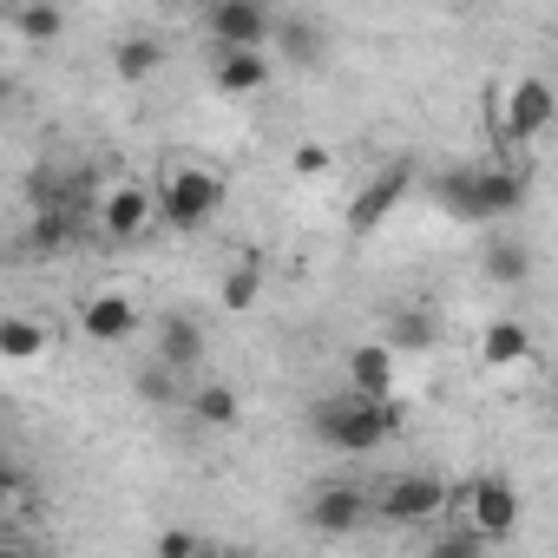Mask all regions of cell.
<instances>
[{"instance_id":"1","label":"cell","mask_w":558,"mask_h":558,"mask_svg":"<svg viewBox=\"0 0 558 558\" xmlns=\"http://www.w3.org/2000/svg\"><path fill=\"white\" fill-rule=\"evenodd\" d=\"M434 204L460 223H493V217H512L525 204V178L519 171H493V165H460L447 178H434Z\"/></svg>"},{"instance_id":"2","label":"cell","mask_w":558,"mask_h":558,"mask_svg":"<svg viewBox=\"0 0 558 558\" xmlns=\"http://www.w3.org/2000/svg\"><path fill=\"white\" fill-rule=\"evenodd\" d=\"M316 434L342 453H375L395 427H401V408L395 401H368V395H342V401H323L316 414Z\"/></svg>"},{"instance_id":"3","label":"cell","mask_w":558,"mask_h":558,"mask_svg":"<svg viewBox=\"0 0 558 558\" xmlns=\"http://www.w3.org/2000/svg\"><path fill=\"white\" fill-rule=\"evenodd\" d=\"M210 210H223V178L204 171V165H178V171L165 178V191H158V217H165L171 230H197Z\"/></svg>"},{"instance_id":"4","label":"cell","mask_w":558,"mask_h":558,"mask_svg":"<svg viewBox=\"0 0 558 558\" xmlns=\"http://www.w3.org/2000/svg\"><path fill=\"white\" fill-rule=\"evenodd\" d=\"M204 34H210L217 53H263L276 40V14L250 8V0H223V8L204 14Z\"/></svg>"},{"instance_id":"5","label":"cell","mask_w":558,"mask_h":558,"mask_svg":"<svg viewBox=\"0 0 558 558\" xmlns=\"http://www.w3.org/2000/svg\"><path fill=\"white\" fill-rule=\"evenodd\" d=\"M440 506H447L440 473H395V480L381 486V499H375V512L395 519V525H427Z\"/></svg>"},{"instance_id":"6","label":"cell","mask_w":558,"mask_h":558,"mask_svg":"<svg viewBox=\"0 0 558 558\" xmlns=\"http://www.w3.org/2000/svg\"><path fill=\"white\" fill-rule=\"evenodd\" d=\"M466 525H473L486 545L512 538V525H519V493H512L499 473H480V480L466 486Z\"/></svg>"},{"instance_id":"7","label":"cell","mask_w":558,"mask_h":558,"mask_svg":"<svg viewBox=\"0 0 558 558\" xmlns=\"http://www.w3.org/2000/svg\"><path fill=\"white\" fill-rule=\"evenodd\" d=\"M408 184H414V178H408L401 165H388V171H381L375 184H362V191H355V204H349V230H355V236L381 230V223H388V210H395V204L408 197Z\"/></svg>"},{"instance_id":"8","label":"cell","mask_w":558,"mask_h":558,"mask_svg":"<svg viewBox=\"0 0 558 558\" xmlns=\"http://www.w3.org/2000/svg\"><path fill=\"white\" fill-rule=\"evenodd\" d=\"M551 112H558V99H551L545 80H512L506 86V132L512 138H538L551 125Z\"/></svg>"},{"instance_id":"9","label":"cell","mask_w":558,"mask_h":558,"mask_svg":"<svg viewBox=\"0 0 558 558\" xmlns=\"http://www.w3.org/2000/svg\"><path fill=\"white\" fill-rule=\"evenodd\" d=\"M204 329H197V316H184V310H171V316H158V368H171V375H191L197 362H204Z\"/></svg>"},{"instance_id":"10","label":"cell","mask_w":558,"mask_h":558,"mask_svg":"<svg viewBox=\"0 0 558 558\" xmlns=\"http://www.w3.org/2000/svg\"><path fill=\"white\" fill-rule=\"evenodd\" d=\"M310 525L329 532V538H349L355 525H368V493H355V486H323V493L310 499Z\"/></svg>"},{"instance_id":"11","label":"cell","mask_w":558,"mask_h":558,"mask_svg":"<svg viewBox=\"0 0 558 558\" xmlns=\"http://www.w3.org/2000/svg\"><path fill=\"white\" fill-rule=\"evenodd\" d=\"M151 217H158V197H151V191H138V184H112V191H106V204H99L106 236H138Z\"/></svg>"},{"instance_id":"12","label":"cell","mask_w":558,"mask_h":558,"mask_svg":"<svg viewBox=\"0 0 558 558\" xmlns=\"http://www.w3.org/2000/svg\"><path fill=\"white\" fill-rule=\"evenodd\" d=\"M210 86H217L223 99H250V93H263V86H269V53H217Z\"/></svg>"},{"instance_id":"13","label":"cell","mask_w":558,"mask_h":558,"mask_svg":"<svg viewBox=\"0 0 558 558\" xmlns=\"http://www.w3.org/2000/svg\"><path fill=\"white\" fill-rule=\"evenodd\" d=\"M395 388V349L388 342H362L349 355V395H368V401H388Z\"/></svg>"},{"instance_id":"14","label":"cell","mask_w":558,"mask_h":558,"mask_svg":"<svg viewBox=\"0 0 558 558\" xmlns=\"http://www.w3.org/2000/svg\"><path fill=\"white\" fill-rule=\"evenodd\" d=\"M80 329H86L93 342H125V336L138 329V310H132V296H119V290H106V296H93V303H86V316H80Z\"/></svg>"},{"instance_id":"15","label":"cell","mask_w":558,"mask_h":558,"mask_svg":"<svg viewBox=\"0 0 558 558\" xmlns=\"http://www.w3.org/2000/svg\"><path fill=\"white\" fill-rule=\"evenodd\" d=\"M480 362H486V368H519V362H532V336H525V323H519V316L486 323V336H480Z\"/></svg>"},{"instance_id":"16","label":"cell","mask_w":558,"mask_h":558,"mask_svg":"<svg viewBox=\"0 0 558 558\" xmlns=\"http://www.w3.org/2000/svg\"><path fill=\"white\" fill-rule=\"evenodd\" d=\"M158 66H165V47H158L151 34H125L119 53H112V73H119V80H151Z\"/></svg>"},{"instance_id":"17","label":"cell","mask_w":558,"mask_h":558,"mask_svg":"<svg viewBox=\"0 0 558 558\" xmlns=\"http://www.w3.org/2000/svg\"><path fill=\"white\" fill-rule=\"evenodd\" d=\"M276 47H283L296 66H316V60H323V47H329V34H323L316 21H303V14H296V21H276Z\"/></svg>"},{"instance_id":"18","label":"cell","mask_w":558,"mask_h":558,"mask_svg":"<svg viewBox=\"0 0 558 558\" xmlns=\"http://www.w3.org/2000/svg\"><path fill=\"white\" fill-rule=\"evenodd\" d=\"M486 276H493V283H525V276H532V250L519 236L486 243Z\"/></svg>"},{"instance_id":"19","label":"cell","mask_w":558,"mask_h":558,"mask_svg":"<svg viewBox=\"0 0 558 558\" xmlns=\"http://www.w3.org/2000/svg\"><path fill=\"white\" fill-rule=\"evenodd\" d=\"M256 296H263V263L250 256V263H236V269L223 276V310H230V316H243Z\"/></svg>"},{"instance_id":"20","label":"cell","mask_w":558,"mask_h":558,"mask_svg":"<svg viewBox=\"0 0 558 558\" xmlns=\"http://www.w3.org/2000/svg\"><path fill=\"white\" fill-rule=\"evenodd\" d=\"M40 349H47L40 323H27V316H14V323H0V355H8V362H34Z\"/></svg>"},{"instance_id":"21","label":"cell","mask_w":558,"mask_h":558,"mask_svg":"<svg viewBox=\"0 0 558 558\" xmlns=\"http://www.w3.org/2000/svg\"><path fill=\"white\" fill-rule=\"evenodd\" d=\"M191 414H197L204 427H236V395H230L223 381H210V388H197V401H191Z\"/></svg>"},{"instance_id":"22","label":"cell","mask_w":558,"mask_h":558,"mask_svg":"<svg viewBox=\"0 0 558 558\" xmlns=\"http://www.w3.org/2000/svg\"><path fill=\"white\" fill-rule=\"evenodd\" d=\"M427 558H486V538H480L473 525H453V532H440V538L427 545Z\"/></svg>"},{"instance_id":"23","label":"cell","mask_w":558,"mask_h":558,"mask_svg":"<svg viewBox=\"0 0 558 558\" xmlns=\"http://www.w3.org/2000/svg\"><path fill=\"white\" fill-rule=\"evenodd\" d=\"M14 27H21L27 40H60L66 14H60V8H14Z\"/></svg>"},{"instance_id":"24","label":"cell","mask_w":558,"mask_h":558,"mask_svg":"<svg viewBox=\"0 0 558 558\" xmlns=\"http://www.w3.org/2000/svg\"><path fill=\"white\" fill-rule=\"evenodd\" d=\"M66 236H73V217H66L60 204H40V210H34V243H40V250H60Z\"/></svg>"},{"instance_id":"25","label":"cell","mask_w":558,"mask_h":558,"mask_svg":"<svg viewBox=\"0 0 558 558\" xmlns=\"http://www.w3.org/2000/svg\"><path fill=\"white\" fill-rule=\"evenodd\" d=\"M395 349H434V316H427V310H401Z\"/></svg>"},{"instance_id":"26","label":"cell","mask_w":558,"mask_h":558,"mask_svg":"<svg viewBox=\"0 0 558 558\" xmlns=\"http://www.w3.org/2000/svg\"><path fill=\"white\" fill-rule=\"evenodd\" d=\"M138 395H145V401H158V408H165V401H171V395H178V388H171V368H158V362H151V368H145V375H138Z\"/></svg>"},{"instance_id":"27","label":"cell","mask_w":558,"mask_h":558,"mask_svg":"<svg viewBox=\"0 0 558 558\" xmlns=\"http://www.w3.org/2000/svg\"><path fill=\"white\" fill-rule=\"evenodd\" d=\"M158 558H204V545H197L184 525H171V532L158 538Z\"/></svg>"},{"instance_id":"28","label":"cell","mask_w":558,"mask_h":558,"mask_svg":"<svg viewBox=\"0 0 558 558\" xmlns=\"http://www.w3.org/2000/svg\"><path fill=\"white\" fill-rule=\"evenodd\" d=\"M290 165H296V178H323L329 171V145H296Z\"/></svg>"},{"instance_id":"29","label":"cell","mask_w":558,"mask_h":558,"mask_svg":"<svg viewBox=\"0 0 558 558\" xmlns=\"http://www.w3.org/2000/svg\"><path fill=\"white\" fill-rule=\"evenodd\" d=\"M0 558H27V551H21V545H0Z\"/></svg>"},{"instance_id":"30","label":"cell","mask_w":558,"mask_h":558,"mask_svg":"<svg viewBox=\"0 0 558 558\" xmlns=\"http://www.w3.org/2000/svg\"><path fill=\"white\" fill-rule=\"evenodd\" d=\"M204 558H223V551H210V545H204Z\"/></svg>"},{"instance_id":"31","label":"cell","mask_w":558,"mask_h":558,"mask_svg":"<svg viewBox=\"0 0 558 558\" xmlns=\"http://www.w3.org/2000/svg\"><path fill=\"white\" fill-rule=\"evenodd\" d=\"M551 414H558V395H551Z\"/></svg>"},{"instance_id":"32","label":"cell","mask_w":558,"mask_h":558,"mask_svg":"<svg viewBox=\"0 0 558 558\" xmlns=\"http://www.w3.org/2000/svg\"><path fill=\"white\" fill-rule=\"evenodd\" d=\"M223 558H243V551H223Z\"/></svg>"}]
</instances>
